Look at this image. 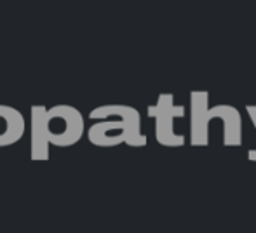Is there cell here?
Segmentation results:
<instances>
[{"label": "cell", "mask_w": 256, "mask_h": 233, "mask_svg": "<svg viewBox=\"0 0 256 233\" xmlns=\"http://www.w3.org/2000/svg\"><path fill=\"white\" fill-rule=\"evenodd\" d=\"M110 117H118L128 124L129 146L136 148V146L146 145V136L142 134V115H140L138 110L128 105H103V106H96L89 113L91 120H108Z\"/></svg>", "instance_id": "obj_4"}, {"label": "cell", "mask_w": 256, "mask_h": 233, "mask_svg": "<svg viewBox=\"0 0 256 233\" xmlns=\"http://www.w3.org/2000/svg\"><path fill=\"white\" fill-rule=\"evenodd\" d=\"M208 92H192V145L208 146V125L209 118L220 117L225 124V146L240 145V113L234 106L218 105L212 110H208Z\"/></svg>", "instance_id": "obj_2"}, {"label": "cell", "mask_w": 256, "mask_h": 233, "mask_svg": "<svg viewBox=\"0 0 256 233\" xmlns=\"http://www.w3.org/2000/svg\"><path fill=\"white\" fill-rule=\"evenodd\" d=\"M248 112H250L251 120H253V124H254V127H256V106H248ZM253 152L256 153V150H253Z\"/></svg>", "instance_id": "obj_7"}, {"label": "cell", "mask_w": 256, "mask_h": 233, "mask_svg": "<svg viewBox=\"0 0 256 233\" xmlns=\"http://www.w3.org/2000/svg\"><path fill=\"white\" fill-rule=\"evenodd\" d=\"M84 117L75 106L56 105L46 108L32 106L30 117V159L49 160V145L68 148L78 143L84 136Z\"/></svg>", "instance_id": "obj_1"}, {"label": "cell", "mask_w": 256, "mask_h": 233, "mask_svg": "<svg viewBox=\"0 0 256 233\" xmlns=\"http://www.w3.org/2000/svg\"><path fill=\"white\" fill-rule=\"evenodd\" d=\"M88 138L94 146L112 148L129 141V129L124 120H102L88 129Z\"/></svg>", "instance_id": "obj_5"}, {"label": "cell", "mask_w": 256, "mask_h": 233, "mask_svg": "<svg viewBox=\"0 0 256 233\" xmlns=\"http://www.w3.org/2000/svg\"><path fill=\"white\" fill-rule=\"evenodd\" d=\"M250 159H251V160H256V153L253 152V150L250 152Z\"/></svg>", "instance_id": "obj_8"}, {"label": "cell", "mask_w": 256, "mask_h": 233, "mask_svg": "<svg viewBox=\"0 0 256 233\" xmlns=\"http://www.w3.org/2000/svg\"><path fill=\"white\" fill-rule=\"evenodd\" d=\"M148 115L155 117V134L160 145L182 146L185 143L182 134H174L172 131V118L185 115V108L182 105H172L171 94H162L157 105L148 106Z\"/></svg>", "instance_id": "obj_3"}, {"label": "cell", "mask_w": 256, "mask_h": 233, "mask_svg": "<svg viewBox=\"0 0 256 233\" xmlns=\"http://www.w3.org/2000/svg\"><path fill=\"white\" fill-rule=\"evenodd\" d=\"M26 120L14 106L0 105V148L18 143L24 136Z\"/></svg>", "instance_id": "obj_6"}]
</instances>
